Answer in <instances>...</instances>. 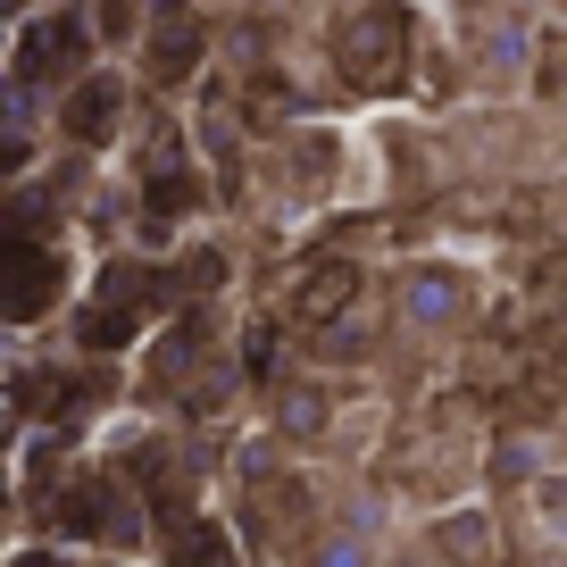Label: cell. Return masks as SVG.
<instances>
[{
	"instance_id": "cell-1",
	"label": "cell",
	"mask_w": 567,
	"mask_h": 567,
	"mask_svg": "<svg viewBox=\"0 0 567 567\" xmlns=\"http://www.w3.org/2000/svg\"><path fill=\"white\" fill-rule=\"evenodd\" d=\"M409 9H392V0H375V9H359L351 25H342V42H334V59H342V75H351L359 92H384V84H401V68H409Z\"/></svg>"
},
{
	"instance_id": "cell-2",
	"label": "cell",
	"mask_w": 567,
	"mask_h": 567,
	"mask_svg": "<svg viewBox=\"0 0 567 567\" xmlns=\"http://www.w3.org/2000/svg\"><path fill=\"white\" fill-rule=\"evenodd\" d=\"M75 59H84V25H75V18H51V25H34V34L18 42V84H42V75H68Z\"/></svg>"
},
{
	"instance_id": "cell-3",
	"label": "cell",
	"mask_w": 567,
	"mask_h": 567,
	"mask_svg": "<svg viewBox=\"0 0 567 567\" xmlns=\"http://www.w3.org/2000/svg\"><path fill=\"white\" fill-rule=\"evenodd\" d=\"M117 109H125L117 84H84V92L68 101V134H75V142H109V134H117Z\"/></svg>"
},
{
	"instance_id": "cell-4",
	"label": "cell",
	"mask_w": 567,
	"mask_h": 567,
	"mask_svg": "<svg viewBox=\"0 0 567 567\" xmlns=\"http://www.w3.org/2000/svg\"><path fill=\"white\" fill-rule=\"evenodd\" d=\"M42 292H51V259L18 243V292H9V309H18V318H34V309H42Z\"/></svg>"
},
{
	"instance_id": "cell-5",
	"label": "cell",
	"mask_w": 567,
	"mask_h": 567,
	"mask_svg": "<svg viewBox=\"0 0 567 567\" xmlns=\"http://www.w3.org/2000/svg\"><path fill=\"white\" fill-rule=\"evenodd\" d=\"M184 567H226V543H217L209 526H193L184 534Z\"/></svg>"
},
{
	"instance_id": "cell-6",
	"label": "cell",
	"mask_w": 567,
	"mask_h": 567,
	"mask_svg": "<svg viewBox=\"0 0 567 567\" xmlns=\"http://www.w3.org/2000/svg\"><path fill=\"white\" fill-rule=\"evenodd\" d=\"M151 68H159V75H184V68H193V34H159Z\"/></svg>"
}]
</instances>
